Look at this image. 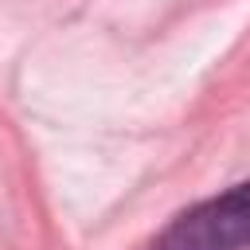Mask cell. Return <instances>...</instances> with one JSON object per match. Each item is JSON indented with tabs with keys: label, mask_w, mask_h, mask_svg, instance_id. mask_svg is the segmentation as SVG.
Listing matches in <instances>:
<instances>
[{
	"label": "cell",
	"mask_w": 250,
	"mask_h": 250,
	"mask_svg": "<svg viewBox=\"0 0 250 250\" xmlns=\"http://www.w3.org/2000/svg\"><path fill=\"white\" fill-rule=\"evenodd\" d=\"M152 250H250V180L180 211Z\"/></svg>",
	"instance_id": "obj_1"
}]
</instances>
